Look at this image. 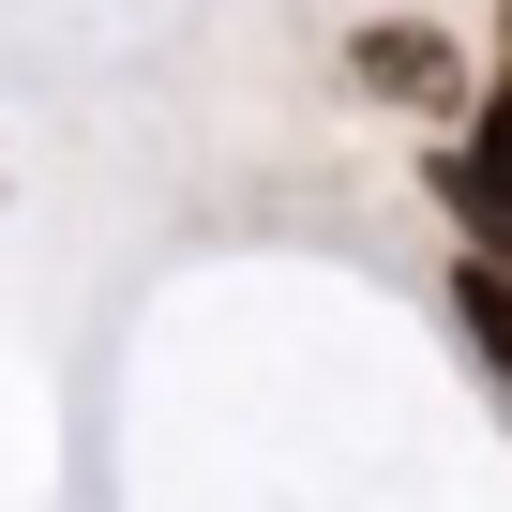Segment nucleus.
<instances>
[{"label": "nucleus", "instance_id": "obj_1", "mask_svg": "<svg viewBox=\"0 0 512 512\" xmlns=\"http://www.w3.org/2000/svg\"><path fill=\"white\" fill-rule=\"evenodd\" d=\"M437 166V196H452V226H467V256H497V272H512V91L452 136V151H422Z\"/></svg>", "mask_w": 512, "mask_h": 512}, {"label": "nucleus", "instance_id": "obj_2", "mask_svg": "<svg viewBox=\"0 0 512 512\" xmlns=\"http://www.w3.org/2000/svg\"><path fill=\"white\" fill-rule=\"evenodd\" d=\"M347 61H362L377 106H452V31H422V16H377Z\"/></svg>", "mask_w": 512, "mask_h": 512}, {"label": "nucleus", "instance_id": "obj_3", "mask_svg": "<svg viewBox=\"0 0 512 512\" xmlns=\"http://www.w3.org/2000/svg\"><path fill=\"white\" fill-rule=\"evenodd\" d=\"M452 317H467V347L512 377V272H497V256H467V272H452Z\"/></svg>", "mask_w": 512, "mask_h": 512}, {"label": "nucleus", "instance_id": "obj_4", "mask_svg": "<svg viewBox=\"0 0 512 512\" xmlns=\"http://www.w3.org/2000/svg\"><path fill=\"white\" fill-rule=\"evenodd\" d=\"M497 91H512V0H497Z\"/></svg>", "mask_w": 512, "mask_h": 512}]
</instances>
